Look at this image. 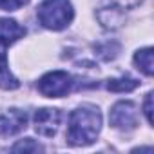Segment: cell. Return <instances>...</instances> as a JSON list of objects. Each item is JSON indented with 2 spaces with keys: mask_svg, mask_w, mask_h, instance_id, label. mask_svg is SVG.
Returning <instances> with one entry per match:
<instances>
[{
  "mask_svg": "<svg viewBox=\"0 0 154 154\" xmlns=\"http://www.w3.org/2000/svg\"><path fill=\"white\" fill-rule=\"evenodd\" d=\"M102 129V112L94 105H80L69 114L67 143L72 147H85L96 141Z\"/></svg>",
  "mask_w": 154,
  "mask_h": 154,
  "instance_id": "1",
  "label": "cell"
},
{
  "mask_svg": "<svg viewBox=\"0 0 154 154\" xmlns=\"http://www.w3.org/2000/svg\"><path fill=\"white\" fill-rule=\"evenodd\" d=\"M40 24L53 31L65 29L74 17V9L69 0H44L36 9Z\"/></svg>",
  "mask_w": 154,
  "mask_h": 154,
  "instance_id": "2",
  "label": "cell"
},
{
  "mask_svg": "<svg viewBox=\"0 0 154 154\" xmlns=\"http://www.w3.org/2000/svg\"><path fill=\"white\" fill-rule=\"evenodd\" d=\"M72 89V76L65 71H51L38 80V91L47 98L65 96Z\"/></svg>",
  "mask_w": 154,
  "mask_h": 154,
  "instance_id": "3",
  "label": "cell"
},
{
  "mask_svg": "<svg viewBox=\"0 0 154 154\" xmlns=\"http://www.w3.org/2000/svg\"><path fill=\"white\" fill-rule=\"evenodd\" d=\"M138 120H140V114H138V107L136 103L132 102H118L112 105L111 109V114H109V122L114 129L118 131H134L138 127Z\"/></svg>",
  "mask_w": 154,
  "mask_h": 154,
  "instance_id": "4",
  "label": "cell"
},
{
  "mask_svg": "<svg viewBox=\"0 0 154 154\" xmlns=\"http://www.w3.org/2000/svg\"><path fill=\"white\" fill-rule=\"evenodd\" d=\"M62 123V111L53 107H44L35 114V131L40 136H54Z\"/></svg>",
  "mask_w": 154,
  "mask_h": 154,
  "instance_id": "5",
  "label": "cell"
},
{
  "mask_svg": "<svg viewBox=\"0 0 154 154\" xmlns=\"http://www.w3.org/2000/svg\"><path fill=\"white\" fill-rule=\"evenodd\" d=\"M27 114L22 109H9L0 114V136H15L26 129Z\"/></svg>",
  "mask_w": 154,
  "mask_h": 154,
  "instance_id": "6",
  "label": "cell"
},
{
  "mask_svg": "<svg viewBox=\"0 0 154 154\" xmlns=\"http://www.w3.org/2000/svg\"><path fill=\"white\" fill-rule=\"evenodd\" d=\"M8 42H4L0 38V87L6 89V91H13V89H18L20 87V82L15 78L9 71V65H8Z\"/></svg>",
  "mask_w": 154,
  "mask_h": 154,
  "instance_id": "7",
  "label": "cell"
},
{
  "mask_svg": "<svg viewBox=\"0 0 154 154\" xmlns=\"http://www.w3.org/2000/svg\"><path fill=\"white\" fill-rule=\"evenodd\" d=\"M26 35V29L11 18H0V38L8 44H13L17 40H20Z\"/></svg>",
  "mask_w": 154,
  "mask_h": 154,
  "instance_id": "8",
  "label": "cell"
},
{
  "mask_svg": "<svg viewBox=\"0 0 154 154\" xmlns=\"http://www.w3.org/2000/svg\"><path fill=\"white\" fill-rule=\"evenodd\" d=\"M134 63H136V67H138L145 76H152V72H154L152 47H145V49L136 51V54H134Z\"/></svg>",
  "mask_w": 154,
  "mask_h": 154,
  "instance_id": "9",
  "label": "cell"
},
{
  "mask_svg": "<svg viewBox=\"0 0 154 154\" xmlns=\"http://www.w3.org/2000/svg\"><path fill=\"white\" fill-rule=\"evenodd\" d=\"M140 85V82L132 76H120V78H111L107 82V89L112 93H131Z\"/></svg>",
  "mask_w": 154,
  "mask_h": 154,
  "instance_id": "10",
  "label": "cell"
},
{
  "mask_svg": "<svg viewBox=\"0 0 154 154\" xmlns=\"http://www.w3.org/2000/svg\"><path fill=\"white\" fill-rule=\"evenodd\" d=\"M11 150H13V152H40V150H44V147H42V145H38L35 140L26 138V140L18 141Z\"/></svg>",
  "mask_w": 154,
  "mask_h": 154,
  "instance_id": "11",
  "label": "cell"
},
{
  "mask_svg": "<svg viewBox=\"0 0 154 154\" xmlns=\"http://www.w3.org/2000/svg\"><path fill=\"white\" fill-rule=\"evenodd\" d=\"M29 0H0V9L4 11H17L22 6H26Z\"/></svg>",
  "mask_w": 154,
  "mask_h": 154,
  "instance_id": "12",
  "label": "cell"
},
{
  "mask_svg": "<svg viewBox=\"0 0 154 154\" xmlns=\"http://www.w3.org/2000/svg\"><path fill=\"white\" fill-rule=\"evenodd\" d=\"M141 2H143V0H111V4H114L120 9H134Z\"/></svg>",
  "mask_w": 154,
  "mask_h": 154,
  "instance_id": "13",
  "label": "cell"
},
{
  "mask_svg": "<svg viewBox=\"0 0 154 154\" xmlns=\"http://www.w3.org/2000/svg\"><path fill=\"white\" fill-rule=\"evenodd\" d=\"M143 112H145V118H147V122L152 125V93H147V96H145Z\"/></svg>",
  "mask_w": 154,
  "mask_h": 154,
  "instance_id": "14",
  "label": "cell"
}]
</instances>
